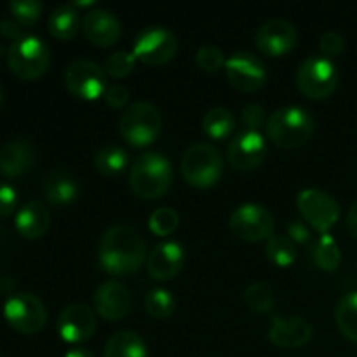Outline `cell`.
Listing matches in <instances>:
<instances>
[{"mask_svg": "<svg viewBox=\"0 0 357 357\" xmlns=\"http://www.w3.org/2000/svg\"><path fill=\"white\" fill-rule=\"evenodd\" d=\"M296 208L307 223L323 236L328 234L340 218V206L330 194L317 188H305L296 195Z\"/></svg>", "mask_w": 357, "mask_h": 357, "instance_id": "30bf717a", "label": "cell"}, {"mask_svg": "<svg viewBox=\"0 0 357 357\" xmlns=\"http://www.w3.org/2000/svg\"><path fill=\"white\" fill-rule=\"evenodd\" d=\"M229 82L241 93H257L267 80V70L257 54L248 51L234 52L225 63Z\"/></svg>", "mask_w": 357, "mask_h": 357, "instance_id": "4fadbf2b", "label": "cell"}, {"mask_svg": "<svg viewBox=\"0 0 357 357\" xmlns=\"http://www.w3.org/2000/svg\"><path fill=\"white\" fill-rule=\"evenodd\" d=\"M65 357H96V356H94L91 351H87V349L75 347V349H72V351L66 352Z\"/></svg>", "mask_w": 357, "mask_h": 357, "instance_id": "ee69618b", "label": "cell"}, {"mask_svg": "<svg viewBox=\"0 0 357 357\" xmlns=\"http://www.w3.org/2000/svg\"><path fill=\"white\" fill-rule=\"evenodd\" d=\"M0 33L6 38H10L13 42L23 37V35H26L23 31V26H21L16 20H9V17L0 21Z\"/></svg>", "mask_w": 357, "mask_h": 357, "instance_id": "b9f144b4", "label": "cell"}, {"mask_svg": "<svg viewBox=\"0 0 357 357\" xmlns=\"http://www.w3.org/2000/svg\"><path fill=\"white\" fill-rule=\"evenodd\" d=\"M180 225V215L173 208H159L150 215L149 227L157 237H167Z\"/></svg>", "mask_w": 357, "mask_h": 357, "instance_id": "d6a6232c", "label": "cell"}, {"mask_svg": "<svg viewBox=\"0 0 357 357\" xmlns=\"http://www.w3.org/2000/svg\"><path fill=\"white\" fill-rule=\"evenodd\" d=\"M3 52H6V49H3V45L0 44V56H3Z\"/></svg>", "mask_w": 357, "mask_h": 357, "instance_id": "bcb514c9", "label": "cell"}, {"mask_svg": "<svg viewBox=\"0 0 357 357\" xmlns=\"http://www.w3.org/2000/svg\"><path fill=\"white\" fill-rule=\"evenodd\" d=\"M296 40H298L296 28L282 17L268 20L267 23L258 28L257 35H255L257 47L271 58H281V56L288 54L296 45Z\"/></svg>", "mask_w": 357, "mask_h": 357, "instance_id": "9a60e30c", "label": "cell"}, {"mask_svg": "<svg viewBox=\"0 0 357 357\" xmlns=\"http://www.w3.org/2000/svg\"><path fill=\"white\" fill-rule=\"evenodd\" d=\"M121 136L131 146H149L159 138L162 129V115L159 108L146 101L131 103L119 121Z\"/></svg>", "mask_w": 357, "mask_h": 357, "instance_id": "277c9868", "label": "cell"}, {"mask_svg": "<svg viewBox=\"0 0 357 357\" xmlns=\"http://www.w3.org/2000/svg\"><path fill=\"white\" fill-rule=\"evenodd\" d=\"M82 31L91 44L100 45V47H110L121 38L122 26L110 10L93 9L84 14Z\"/></svg>", "mask_w": 357, "mask_h": 357, "instance_id": "ffe728a7", "label": "cell"}, {"mask_svg": "<svg viewBox=\"0 0 357 357\" xmlns=\"http://www.w3.org/2000/svg\"><path fill=\"white\" fill-rule=\"evenodd\" d=\"M3 317L23 335L38 333L47 323V309L37 295L28 291L14 293L3 303Z\"/></svg>", "mask_w": 357, "mask_h": 357, "instance_id": "ba28073f", "label": "cell"}, {"mask_svg": "<svg viewBox=\"0 0 357 357\" xmlns=\"http://www.w3.org/2000/svg\"><path fill=\"white\" fill-rule=\"evenodd\" d=\"M149 351L139 337L135 331H119L110 340L107 342L103 351V357H146Z\"/></svg>", "mask_w": 357, "mask_h": 357, "instance_id": "d4e9b609", "label": "cell"}, {"mask_svg": "<svg viewBox=\"0 0 357 357\" xmlns=\"http://www.w3.org/2000/svg\"><path fill=\"white\" fill-rule=\"evenodd\" d=\"M35 162V149L26 139H10L0 149V173L21 176Z\"/></svg>", "mask_w": 357, "mask_h": 357, "instance_id": "7402d4cb", "label": "cell"}, {"mask_svg": "<svg viewBox=\"0 0 357 357\" xmlns=\"http://www.w3.org/2000/svg\"><path fill=\"white\" fill-rule=\"evenodd\" d=\"M312 257L317 267L323 268V271L326 272H335L342 264L340 246H338V243L330 236V234H323V236L316 241Z\"/></svg>", "mask_w": 357, "mask_h": 357, "instance_id": "83f0119b", "label": "cell"}, {"mask_svg": "<svg viewBox=\"0 0 357 357\" xmlns=\"http://www.w3.org/2000/svg\"><path fill=\"white\" fill-rule=\"evenodd\" d=\"M265 131L268 139L279 149H298L312 136L314 119L300 107H282L267 119Z\"/></svg>", "mask_w": 357, "mask_h": 357, "instance_id": "3957f363", "label": "cell"}, {"mask_svg": "<svg viewBox=\"0 0 357 357\" xmlns=\"http://www.w3.org/2000/svg\"><path fill=\"white\" fill-rule=\"evenodd\" d=\"M244 302H246V305L250 307V310H253V312H271L275 302L274 289H272V286L268 284V282H255V284H251L250 288L244 291Z\"/></svg>", "mask_w": 357, "mask_h": 357, "instance_id": "1f68e13d", "label": "cell"}, {"mask_svg": "<svg viewBox=\"0 0 357 357\" xmlns=\"http://www.w3.org/2000/svg\"><path fill=\"white\" fill-rule=\"evenodd\" d=\"M265 255L275 267H291L296 260L295 243L288 236H272L265 244Z\"/></svg>", "mask_w": 357, "mask_h": 357, "instance_id": "f546056e", "label": "cell"}, {"mask_svg": "<svg viewBox=\"0 0 357 357\" xmlns=\"http://www.w3.org/2000/svg\"><path fill=\"white\" fill-rule=\"evenodd\" d=\"M185 265L183 246L176 241H164L146 257V268L155 281H171L181 272Z\"/></svg>", "mask_w": 357, "mask_h": 357, "instance_id": "e0dca14e", "label": "cell"}, {"mask_svg": "<svg viewBox=\"0 0 357 357\" xmlns=\"http://www.w3.org/2000/svg\"><path fill=\"white\" fill-rule=\"evenodd\" d=\"M202 129L211 139H225L236 129V119L227 108L215 107L202 119Z\"/></svg>", "mask_w": 357, "mask_h": 357, "instance_id": "4316f807", "label": "cell"}, {"mask_svg": "<svg viewBox=\"0 0 357 357\" xmlns=\"http://www.w3.org/2000/svg\"><path fill=\"white\" fill-rule=\"evenodd\" d=\"M230 230L246 243H261L274 236L275 220L267 208L260 204H243L230 215Z\"/></svg>", "mask_w": 357, "mask_h": 357, "instance_id": "8fae6325", "label": "cell"}, {"mask_svg": "<svg viewBox=\"0 0 357 357\" xmlns=\"http://www.w3.org/2000/svg\"><path fill=\"white\" fill-rule=\"evenodd\" d=\"M241 119H243V124L246 126L248 131H258L264 124H267L265 121V110L264 107L257 103H250L243 108L241 112Z\"/></svg>", "mask_w": 357, "mask_h": 357, "instance_id": "74e56055", "label": "cell"}, {"mask_svg": "<svg viewBox=\"0 0 357 357\" xmlns=\"http://www.w3.org/2000/svg\"><path fill=\"white\" fill-rule=\"evenodd\" d=\"M9 9L13 13L14 20L21 26H28V24H33L38 20L44 6L38 0H13L9 3Z\"/></svg>", "mask_w": 357, "mask_h": 357, "instance_id": "e575fe53", "label": "cell"}, {"mask_svg": "<svg viewBox=\"0 0 357 357\" xmlns=\"http://www.w3.org/2000/svg\"><path fill=\"white\" fill-rule=\"evenodd\" d=\"M312 326L300 316H274L268 328V340L279 349H300L312 338Z\"/></svg>", "mask_w": 357, "mask_h": 357, "instance_id": "d6986e66", "label": "cell"}, {"mask_svg": "<svg viewBox=\"0 0 357 357\" xmlns=\"http://www.w3.org/2000/svg\"><path fill=\"white\" fill-rule=\"evenodd\" d=\"M42 192H44V197L47 199V202H51L52 206H66L77 199L79 185L72 174L56 169L45 176L44 183H42Z\"/></svg>", "mask_w": 357, "mask_h": 357, "instance_id": "603a6c76", "label": "cell"}, {"mask_svg": "<svg viewBox=\"0 0 357 357\" xmlns=\"http://www.w3.org/2000/svg\"><path fill=\"white\" fill-rule=\"evenodd\" d=\"M347 229H349V232H351V236L357 241V199H356L354 204L351 206V209H349Z\"/></svg>", "mask_w": 357, "mask_h": 357, "instance_id": "7bdbcfd3", "label": "cell"}, {"mask_svg": "<svg viewBox=\"0 0 357 357\" xmlns=\"http://www.w3.org/2000/svg\"><path fill=\"white\" fill-rule=\"evenodd\" d=\"M49 31L58 40H72L80 30V14L73 3H61L49 16Z\"/></svg>", "mask_w": 357, "mask_h": 357, "instance_id": "cb8c5ba5", "label": "cell"}, {"mask_svg": "<svg viewBox=\"0 0 357 357\" xmlns=\"http://www.w3.org/2000/svg\"><path fill=\"white\" fill-rule=\"evenodd\" d=\"M176 309V300L164 288L150 289L145 296V310L155 319H167Z\"/></svg>", "mask_w": 357, "mask_h": 357, "instance_id": "4dcf8cb0", "label": "cell"}, {"mask_svg": "<svg viewBox=\"0 0 357 357\" xmlns=\"http://www.w3.org/2000/svg\"><path fill=\"white\" fill-rule=\"evenodd\" d=\"M267 155V143L258 131H243L229 145V160L237 171L257 169Z\"/></svg>", "mask_w": 357, "mask_h": 357, "instance_id": "2e32d148", "label": "cell"}, {"mask_svg": "<svg viewBox=\"0 0 357 357\" xmlns=\"http://www.w3.org/2000/svg\"><path fill=\"white\" fill-rule=\"evenodd\" d=\"M185 181L195 188H209L223 174V159L218 149L209 143H195L185 150L180 162Z\"/></svg>", "mask_w": 357, "mask_h": 357, "instance_id": "5b68a950", "label": "cell"}, {"mask_svg": "<svg viewBox=\"0 0 357 357\" xmlns=\"http://www.w3.org/2000/svg\"><path fill=\"white\" fill-rule=\"evenodd\" d=\"M335 321L347 340L357 344V291L347 293L335 309Z\"/></svg>", "mask_w": 357, "mask_h": 357, "instance_id": "484cf974", "label": "cell"}, {"mask_svg": "<svg viewBox=\"0 0 357 357\" xmlns=\"http://www.w3.org/2000/svg\"><path fill=\"white\" fill-rule=\"evenodd\" d=\"M0 357H2V352H0Z\"/></svg>", "mask_w": 357, "mask_h": 357, "instance_id": "7dc6e473", "label": "cell"}, {"mask_svg": "<svg viewBox=\"0 0 357 357\" xmlns=\"http://www.w3.org/2000/svg\"><path fill=\"white\" fill-rule=\"evenodd\" d=\"M195 61H197L199 68L204 70L208 73H216L222 68H225V54L216 45H202L195 54Z\"/></svg>", "mask_w": 357, "mask_h": 357, "instance_id": "d590c367", "label": "cell"}, {"mask_svg": "<svg viewBox=\"0 0 357 357\" xmlns=\"http://www.w3.org/2000/svg\"><path fill=\"white\" fill-rule=\"evenodd\" d=\"M126 166H128V153L121 146H103L94 155V167L103 176H115V174L122 173Z\"/></svg>", "mask_w": 357, "mask_h": 357, "instance_id": "f1b7e54d", "label": "cell"}, {"mask_svg": "<svg viewBox=\"0 0 357 357\" xmlns=\"http://www.w3.org/2000/svg\"><path fill=\"white\" fill-rule=\"evenodd\" d=\"M338 84L337 66L331 59L314 56L300 63L296 70V86L309 100H326Z\"/></svg>", "mask_w": 357, "mask_h": 357, "instance_id": "52a82bcc", "label": "cell"}, {"mask_svg": "<svg viewBox=\"0 0 357 357\" xmlns=\"http://www.w3.org/2000/svg\"><path fill=\"white\" fill-rule=\"evenodd\" d=\"M17 192L13 185L0 183V216H7L16 209Z\"/></svg>", "mask_w": 357, "mask_h": 357, "instance_id": "f35d334b", "label": "cell"}, {"mask_svg": "<svg viewBox=\"0 0 357 357\" xmlns=\"http://www.w3.org/2000/svg\"><path fill=\"white\" fill-rule=\"evenodd\" d=\"M146 246L138 230L126 223L112 225L101 236L98 261L112 275L135 274L146 260Z\"/></svg>", "mask_w": 357, "mask_h": 357, "instance_id": "6da1fadb", "label": "cell"}, {"mask_svg": "<svg viewBox=\"0 0 357 357\" xmlns=\"http://www.w3.org/2000/svg\"><path fill=\"white\" fill-rule=\"evenodd\" d=\"M93 307L103 319L119 321L131 310V293L122 282L105 281L94 291Z\"/></svg>", "mask_w": 357, "mask_h": 357, "instance_id": "ac0fdd59", "label": "cell"}, {"mask_svg": "<svg viewBox=\"0 0 357 357\" xmlns=\"http://www.w3.org/2000/svg\"><path fill=\"white\" fill-rule=\"evenodd\" d=\"M286 236L295 244H305L310 241V229L300 220H293L286 229Z\"/></svg>", "mask_w": 357, "mask_h": 357, "instance_id": "60d3db41", "label": "cell"}, {"mask_svg": "<svg viewBox=\"0 0 357 357\" xmlns=\"http://www.w3.org/2000/svg\"><path fill=\"white\" fill-rule=\"evenodd\" d=\"M7 63L14 75L24 80H33L44 75L49 68L51 52L40 37L26 33L9 45Z\"/></svg>", "mask_w": 357, "mask_h": 357, "instance_id": "8992f818", "label": "cell"}, {"mask_svg": "<svg viewBox=\"0 0 357 357\" xmlns=\"http://www.w3.org/2000/svg\"><path fill=\"white\" fill-rule=\"evenodd\" d=\"M103 98L112 108H124L129 101V91L128 87L121 86V84H114V86H108Z\"/></svg>", "mask_w": 357, "mask_h": 357, "instance_id": "ab89813d", "label": "cell"}, {"mask_svg": "<svg viewBox=\"0 0 357 357\" xmlns=\"http://www.w3.org/2000/svg\"><path fill=\"white\" fill-rule=\"evenodd\" d=\"M173 181L171 162L159 152L142 153L129 171V185L138 197L153 201L169 190Z\"/></svg>", "mask_w": 357, "mask_h": 357, "instance_id": "7a4b0ae2", "label": "cell"}, {"mask_svg": "<svg viewBox=\"0 0 357 357\" xmlns=\"http://www.w3.org/2000/svg\"><path fill=\"white\" fill-rule=\"evenodd\" d=\"M136 61L138 59L132 54V51H117L108 56L103 70L107 75L114 77V79H124L135 70Z\"/></svg>", "mask_w": 357, "mask_h": 357, "instance_id": "836d02e7", "label": "cell"}, {"mask_svg": "<svg viewBox=\"0 0 357 357\" xmlns=\"http://www.w3.org/2000/svg\"><path fill=\"white\" fill-rule=\"evenodd\" d=\"M56 328L66 344H82L96 331V314L86 303H72L59 312Z\"/></svg>", "mask_w": 357, "mask_h": 357, "instance_id": "5bb4252c", "label": "cell"}, {"mask_svg": "<svg viewBox=\"0 0 357 357\" xmlns=\"http://www.w3.org/2000/svg\"><path fill=\"white\" fill-rule=\"evenodd\" d=\"M2 100H3V91L2 87H0V105H2Z\"/></svg>", "mask_w": 357, "mask_h": 357, "instance_id": "f6af8a7d", "label": "cell"}, {"mask_svg": "<svg viewBox=\"0 0 357 357\" xmlns=\"http://www.w3.org/2000/svg\"><path fill=\"white\" fill-rule=\"evenodd\" d=\"M14 225L24 239H40L51 225L47 206L42 201H28L17 209Z\"/></svg>", "mask_w": 357, "mask_h": 357, "instance_id": "44dd1931", "label": "cell"}, {"mask_svg": "<svg viewBox=\"0 0 357 357\" xmlns=\"http://www.w3.org/2000/svg\"><path fill=\"white\" fill-rule=\"evenodd\" d=\"M319 49L321 52H323V58H337V56H340L345 49L344 37H342L340 33H337V31H326V33H323V37H321Z\"/></svg>", "mask_w": 357, "mask_h": 357, "instance_id": "8d00e7d4", "label": "cell"}, {"mask_svg": "<svg viewBox=\"0 0 357 357\" xmlns=\"http://www.w3.org/2000/svg\"><path fill=\"white\" fill-rule=\"evenodd\" d=\"M65 86L79 100L94 101L108 89L107 73L98 63L89 59H77L66 68Z\"/></svg>", "mask_w": 357, "mask_h": 357, "instance_id": "7c38bea8", "label": "cell"}, {"mask_svg": "<svg viewBox=\"0 0 357 357\" xmlns=\"http://www.w3.org/2000/svg\"><path fill=\"white\" fill-rule=\"evenodd\" d=\"M178 52V38L164 26H146L136 35L132 54L149 66L169 63Z\"/></svg>", "mask_w": 357, "mask_h": 357, "instance_id": "9c48e42d", "label": "cell"}]
</instances>
